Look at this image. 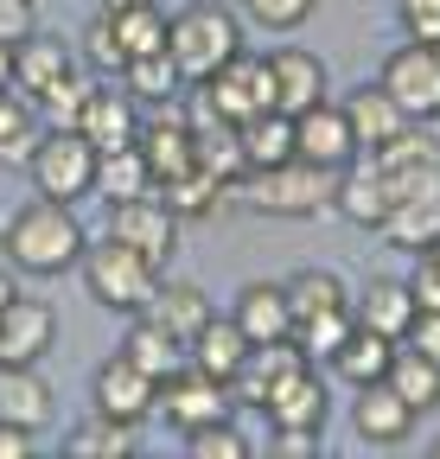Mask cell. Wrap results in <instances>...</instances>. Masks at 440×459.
<instances>
[{"instance_id": "30bf717a", "label": "cell", "mask_w": 440, "mask_h": 459, "mask_svg": "<svg viewBox=\"0 0 440 459\" xmlns=\"http://www.w3.org/2000/svg\"><path fill=\"white\" fill-rule=\"evenodd\" d=\"M294 153L300 160H313V166H345V160H358V134H351V122H345V102H313V108H300L294 115Z\"/></svg>"}, {"instance_id": "816d5d0a", "label": "cell", "mask_w": 440, "mask_h": 459, "mask_svg": "<svg viewBox=\"0 0 440 459\" xmlns=\"http://www.w3.org/2000/svg\"><path fill=\"white\" fill-rule=\"evenodd\" d=\"M13 90V45H0V96Z\"/></svg>"}, {"instance_id": "7dc6e473", "label": "cell", "mask_w": 440, "mask_h": 459, "mask_svg": "<svg viewBox=\"0 0 440 459\" xmlns=\"http://www.w3.org/2000/svg\"><path fill=\"white\" fill-rule=\"evenodd\" d=\"M268 453H319V428H274L268 434Z\"/></svg>"}, {"instance_id": "8992f818", "label": "cell", "mask_w": 440, "mask_h": 459, "mask_svg": "<svg viewBox=\"0 0 440 459\" xmlns=\"http://www.w3.org/2000/svg\"><path fill=\"white\" fill-rule=\"evenodd\" d=\"M198 90H204V115H217V122H230V128H243L249 115L274 108V71H268V57H249V51H237L230 65L211 71Z\"/></svg>"}, {"instance_id": "f907efd6", "label": "cell", "mask_w": 440, "mask_h": 459, "mask_svg": "<svg viewBox=\"0 0 440 459\" xmlns=\"http://www.w3.org/2000/svg\"><path fill=\"white\" fill-rule=\"evenodd\" d=\"M20 300V287H13V262H0V307Z\"/></svg>"}, {"instance_id": "4fadbf2b", "label": "cell", "mask_w": 440, "mask_h": 459, "mask_svg": "<svg viewBox=\"0 0 440 459\" xmlns=\"http://www.w3.org/2000/svg\"><path fill=\"white\" fill-rule=\"evenodd\" d=\"M90 395H96L102 415H116V421H134V428H141V421L153 415V402H160V383H153L147 370H134V364L116 351V358L96 370V389H90Z\"/></svg>"}, {"instance_id": "ffe728a7", "label": "cell", "mask_w": 440, "mask_h": 459, "mask_svg": "<svg viewBox=\"0 0 440 459\" xmlns=\"http://www.w3.org/2000/svg\"><path fill=\"white\" fill-rule=\"evenodd\" d=\"M396 344H402V338H383V332H370V325H351L345 344H339L325 364H332L339 383L364 389V383H383V370H390V358H396Z\"/></svg>"}, {"instance_id": "6da1fadb", "label": "cell", "mask_w": 440, "mask_h": 459, "mask_svg": "<svg viewBox=\"0 0 440 459\" xmlns=\"http://www.w3.org/2000/svg\"><path fill=\"white\" fill-rule=\"evenodd\" d=\"M83 223L71 204L58 198H39V204H20L0 230V262H13L20 274H65L83 262Z\"/></svg>"}, {"instance_id": "681fc988", "label": "cell", "mask_w": 440, "mask_h": 459, "mask_svg": "<svg viewBox=\"0 0 440 459\" xmlns=\"http://www.w3.org/2000/svg\"><path fill=\"white\" fill-rule=\"evenodd\" d=\"M26 453H32V428L0 421V459H26Z\"/></svg>"}, {"instance_id": "b9f144b4", "label": "cell", "mask_w": 440, "mask_h": 459, "mask_svg": "<svg viewBox=\"0 0 440 459\" xmlns=\"http://www.w3.org/2000/svg\"><path fill=\"white\" fill-rule=\"evenodd\" d=\"M83 57L102 71V77H122V65H128V51L116 45V26H108V13H96L90 20V32H83Z\"/></svg>"}, {"instance_id": "ee69618b", "label": "cell", "mask_w": 440, "mask_h": 459, "mask_svg": "<svg viewBox=\"0 0 440 459\" xmlns=\"http://www.w3.org/2000/svg\"><path fill=\"white\" fill-rule=\"evenodd\" d=\"M402 32L415 45H440V0H402Z\"/></svg>"}, {"instance_id": "836d02e7", "label": "cell", "mask_w": 440, "mask_h": 459, "mask_svg": "<svg viewBox=\"0 0 440 459\" xmlns=\"http://www.w3.org/2000/svg\"><path fill=\"white\" fill-rule=\"evenodd\" d=\"M192 134H198V166H204V172H217L224 186L249 179V166H243V147H237V128H230V122L204 115V128H192Z\"/></svg>"}, {"instance_id": "e575fe53", "label": "cell", "mask_w": 440, "mask_h": 459, "mask_svg": "<svg viewBox=\"0 0 440 459\" xmlns=\"http://www.w3.org/2000/svg\"><path fill=\"white\" fill-rule=\"evenodd\" d=\"M65 453L71 459H83V453H134V421H116V415H90V421H77L71 434H65Z\"/></svg>"}, {"instance_id": "8d00e7d4", "label": "cell", "mask_w": 440, "mask_h": 459, "mask_svg": "<svg viewBox=\"0 0 440 459\" xmlns=\"http://www.w3.org/2000/svg\"><path fill=\"white\" fill-rule=\"evenodd\" d=\"M153 192L167 198L179 217H204V211H217V198H224V179H217V172H204V166H192V172H179V179L153 186Z\"/></svg>"}, {"instance_id": "7c38bea8", "label": "cell", "mask_w": 440, "mask_h": 459, "mask_svg": "<svg viewBox=\"0 0 440 459\" xmlns=\"http://www.w3.org/2000/svg\"><path fill=\"white\" fill-rule=\"evenodd\" d=\"M332 211L358 230H383V217H390V186H383V172L370 153L345 160L339 166V186H332Z\"/></svg>"}, {"instance_id": "8fae6325", "label": "cell", "mask_w": 440, "mask_h": 459, "mask_svg": "<svg viewBox=\"0 0 440 459\" xmlns=\"http://www.w3.org/2000/svg\"><path fill=\"white\" fill-rule=\"evenodd\" d=\"M58 344V313L45 300H7L0 307V364H39Z\"/></svg>"}, {"instance_id": "74e56055", "label": "cell", "mask_w": 440, "mask_h": 459, "mask_svg": "<svg viewBox=\"0 0 440 459\" xmlns=\"http://www.w3.org/2000/svg\"><path fill=\"white\" fill-rule=\"evenodd\" d=\"M288 307H294V319H306V313H332V307H351V300H345V281H339V274L300 268V274L288 281Z\"/></svg>"}, {"instance_id": "cb8c5ba5", "label": "cell", "mask_w": 440, "mask_h": 459, "mask_svg": "<svg viewBox=\"0 0 440 459\" xmlns=\"http://www.w3.org/2000/svg\"><path fill=\"white\" fill-rule=\"evenodd\" d=\"M415 294H409V281H390V274H376L364 294H358V307H351V319L358 325H370V332H383V338H402L409 325H415Z\"/></svg>"}, {"instance_id": "7a4b0ae2", "label": "cell", "mask_w": 440, "mask_h": 459, "mask_svg": "<svg viewBox=\"0 0 440 459\" xmlns=\"http://www.w3.org/2000/svg\"><path fill=\"white\" fill-rule=\"evenodd\" d=\"M167 51H173V65H179L185 83H204L211 71H224L243 51V26L230 20V7L198 0V7H185L179 20H167Z\"/></svg>"}, {"instance_id": "f35d334b", "label": "cell", "mask_w": 440, "mask_h": 459, "mask_svg": "<svg viewBox=\"0 0 440 459\" xmlns=\"http://www.w3.org/2000/svg\"><path fill=\"white\" fill-rule=\"evenodd\" d=\"M383 237H390L396 249H427L440 237V204H390Z\"/></svg>"}, {"instance_id": "603a6c76", "label": "cell", "mask_w": 440, "mask_h": 459, "mask_svg": "<svg viewBox=\"0 0 440 459\" xmlns=\"http://www.w3.org/2000/svg\"><path fill=\"white\" fill-rule=\"evenodd\" d=\"M345 122H351V134H358V153H376L383 141H396V134L409 128V115L383 96V83H364V90L345 96Z\"/></svg>"}, {"instance_id": "bcb514c9", "label": "cell", "mask_w": 440, "mask_h": 459, "mask_svg": "<svg viewBox=\"0 0 440 459\" xmlns=\"http://www.w3.org/2000/svg\"><path fill=\"white\" fill-rule=\"evenodd\" d=\"M409 294H415V307H421V313H440V268H434L427 255H421V268L409 274Z\"/></svg>"}, {"instance_id": "ab89813d", "label": "cell", "mask_w": 440, "mask_h": 459, "mask_svg": "<svg viewBox=\"0 0 440 459\" xmlns=\"http://www.w3.org/2000/svg\"><path fill=\"white\" fill-rule=\"evenodd\" d=\"M179 440H185L192 459H249V434H243L230 415H217V421H204V428H192V434H179Z\"/></svg>"}, {"instance_id": "4316f807", "label": "cell", "mask_w": 440, "mask_h": 459, "mask_svg": "<svg viewBox=\"0 0 440 459\" xmlns=\"http://www.w3.org/2000/svg\"><path fill=\"white\" fill-rule=\"evenodd\" d=\"M237 147H243V166L262 172V166H281L294 160V115L288 108H262L237 128Z\"/></svg>"}, {"instance_id": "c3c4849f", "label": "cell", "mask_w": 440, "mask_h": 459, "mask_svg": "<svg viewBox=\"0 0 440 459\" xmlns=\"http://www.w3.org/2000/svg\"><path fill=\"white\" fill-rule=\"evenodd\" d=\"M402 344H415V351H427L440 364V313H415V325L402 332Z\"/></svg>"}, {"instance_id": "60d3db41", "label": "cell", "mask_w": 440, "mask_h": 459, "mask_svg": "<svg viewBox=\"0 0 440 459\" xmlns=\"http://www.w3.org/2000/svg\"><path fill=\"white\" fill-rule=\"evenodd\" d=\"M83 102H90V83H77V71H71V77H58L51 90H39V96H32V108H39V122H45V128H77Z\"/></svg>"}, {"instance_id": "d590c367", "label": "cell", "mask_w": 440, "mask_h": 459, "mask_svg": "<svg viewBox=\"0 0 440 459\" xmlns=\"http://www.w3.org/2000/svg\"><path fill=\"white\" fill-rule=\"evenodd\" d=\"M358 319H351V307H332V313H306V319H294V344L313 358V364H325L345 344V332H351Z\"/></svg>"}, {"instance_id": "f546056e", "label": "cell", "mask_w": 440, "mask_h": 459, "mask_svg": "<svg viewBox=\"0 0 440 459\" xmlns=\"http://www.w3.org/2000/svg\"><path fill=\"white\" fill-rule=\"evenodd\" d=\"M108 13V26H116V45L128 51V57H141V51H167V13L153 7V0H122V7H102Z\"/></svg>"}, {"instance_id": "484cf974", "label": "cell", "mask_w": 440, "mask_h": 459, "mask_svg": "<svg viewBox=\"0 0 440 459\" xmlns=\"http://www.w3.org/2000/svg\"><path fill=\"white\" fill-rule=\"evenodd\" d=\"M0 421H20L32 434L51 421V383L32 364H0Z\"/></svg>"}, {"instance_id": "d6a6232c", "label": "cell", "mask_w": 440, "mask_h": 459, "mask_svg": "<svg viewBox=\"0 0 440 459\" xmlns=\"http://www.w3.org/2000/svg\"><path fill=\"white\" fill-rule=\"evenodd\" d=\"M39 134H45V122H39L32 96L13 102V90H7V96H0V166H26L32 147H39Z\"/></svg>"}, {"instance_id": "7bdbcfd3", "label": "cell", "mask_w": 440, "mask_h": 459, "mask_svg": "<svg viewBox=\"0 0 440 459\" xmlns=\"http://www.w3.org/2000/svg\"><path fill=\"white\" fill-rule=\"evenodd\" d=\"M243 7H249V20H255V26H268V32H294V26H306V20H313L319 0H243Z\"/></svg>"}, {"instance_id": "f1b7e54d", "label": "cell", "mask_w": 440, "mask_h": 459, "mask_svg": "<svg viewBox=\"0 0 440 459\" xmlns=\"http://www.w3.org/2000/svg\"><path fill=\"white\" fill-rule=\"evenodd\" d=\"M153 325H167L179 344H192V332L211 319V300H204V287H153V300L141 307Z\"/></svg>"}, {"instance_id": "9a60e30c", "label": "cell", "mask_w": 440, "mask_h": 459, "mask_svg": "<svg viewBox=\"0 0 440 459\" xmlns=\"http://www.w3.org/2000/svg\"><path fill=\"white\" fill-rule=\"evenodd\" d=\"M325 377L313 370V364H300L294 377H281L268 395H262V415L274 421V428H325Z\"/></svg>"}, {"instance_id": "5bb4252c", "label": "cell", "mask_w": 440, "mask_h": 459, "mask_svg": "<svg viewBox=\"0 0 440 459\" xmlns=\"http://www.w3.org/2000/svg\"><path fill=\"white\" fill-rule=\"evenodd\" d=\"M415 409L390 389V383H364L358 389V402H351V428H358V440H370V446H402L409 434H415Z\"/></svg>"}, {"instance_id": "11a10c76", "label": "cell", "mask_w": 440, "mask_h": 459, "mask_svg": "<svg viewBox=\"0 0 440 459\" xmlns=\"http://www.w3.org/2000/svg\"><path fill=\"white\" fill-rule=\"evenodd\" d=\"M434 459H440V440H434Z\"/></svg>"}, {"instance_id": "9c48e42d", "label": "cell", "mask_w": 440, "mask_h": 459, "mask_svg": "<svg viewBox=\"0 0 440 459\" xmlns=\"http://www.w3.org/2000/svg\"><path fill=\"white\" fill-rule=\"evenodd\" d=\"M160 421H167L173 434H192V428H204V421H217V415H230V383H217V377H204V370H179V377H167L160 383Z\"/></svg>"}, {"instance_id": "ac0fdd59", "label": "cell", "mask_w": 440, "mask_h": 459, "mask_svg": "<svg viewBox=\"0 0 440 459\" xmlns=\"http://www.w3.org/2000/svg\"><path fill=\"white\" fill-rule=\"evenodd\" d=\"M243 358H249V338H243V325L224 319V313H211V319L192 332V344H185V364L204 370V377H217V383H230V377L243 370Z\"/></svg>"}, {"instance_id": "d6986e66", "label": "cell", "mask_w": 440, "mask_h": 459, "mask_svg": "<svg viewBox=\"0 0 440 459\" xmlns=\"http://www.w3.org/2000/svg\"><path fill=\"white\" fill-rule=\"evenodd\" d=\"M77 134L96 147V153H116V147H128L134 134H141V115H134V96L122 90H90V102H83V115H77Z\"/></svg>"}, {"instance_id": "1f68e13d", "label": "cell", "mask_w": 440, "mask_h": 459, "mask_svg": "<svg viewBox=\"0 0 440 459\" xmlns=\"http://www.w3.org/2000/svg\"><path fill=\"white\" fill-rule=\"evenodd\" d=\"M122 83H128L134 102H173L185 77H179V65H173V51H141V57H128V65H122Z\"/></svg>"}, {"instance_id": "83f0119b", "label": "cell", "mask_w": 440, "mask_h": 459, "mask_svg": "<svg viewBox=\"0 0 440 459\" xmlns=\"http://www.w3.org/2000/svg\"><path fill=\"white\" fill-rule=\"evenodd\" d=\"M383 383H390L415 415L440 409V364H434L427 351H415V344H396V358H390V370H383Z\"/></svg>"}, {"instance_id": "5b68a950", "label": "cell", "mask_w": 440, "mask_h": 459, "mask_svg": "<svg viewBox=\"0 0 440 459\" xmlns=\"http://www.w3.org/2000/svg\"><path fill=\"white\" fill-rule=\"evenodd\" d=\"M96 147L77 134V128H45L39 134V147H32V186H39V198H58V204H77V198H90L96 192Z\"/></svg>"}, {"instance_id": "db71d44e", "label": "cell", "mask_w": 440, "mask_h": 459, "mask_svg": "<svg viewBox=\"0 0 440 459\" xmlns=\"http://www.w3.org/2000/svg\"><path fill=\"white\" fill-rule=\"evenodd\" d=\"M102 7H122V0H102Z\"/></svg>"}, {"instance_id": "f5cc1de1", "label": "cell", "mask_w": 440, "mask_h": 459, "mask_svg": "<svg viewBox=\"0 0 440 459\" xmlns=\"http://www.w3.org/2000/svg\"><path fill=\"white\" fill-rule=\"evenodd\" d=\"M421 255H427V262H434V268H440V237H434V243H427V249H421Z\"/></svg>"}, {"instance_id": "ba28073f", "label": "cell", "mask_w": 440, "mask_h": 459, "mask_svg": "<svg viewBox=\"0 0 440 459\" xmlns=\"http://www.w3.org/2000/svg\"><path fill=\"white\" fill-rule=\"evenodd\" d=\"M108 237L128 243L134 255H147L153 268L173 255L179 243V211L160 198V192H141V198H122V204H108Z\"/></svg>"}, {"instance_id": "2e32d148", "label": "cell", "mask_w": 440, "mask_h": 459, "mask_svg": "<svg viewBox=\"0 0 440 459\" xmlns=\"http://www.w3.org/2000/svg\"><path fill=\"white\" fill-rule=\"evenodd\" d=\"M230 319L243 325L249 344L294 338V307H288V287L281 281H249L243 294H237V307H230Z\"/></svg>"}, {"instance_id": "44dd1931", "label": "cell", "mask_w": 440, "mask_h": 459, "mask_svg": "<svg viewBox=\"0 0 440 459\" xmlns=\"http://www.w3.org/2000/svg\"><path fill=\"white\" fill-rule=\"evenodd\" d=\"M122 358H128L134 370H147L153 383H167V377L185 370V344H179L167 325H153L147 313H134V319H128V338H122Z\"/></svg>"}, {"instance_id": "3957f363", "label": "cell", "mask_w": 440, "mask_h": 459, "mask_svg": "<svg viewBox=\"0 0 440 459\" xmlns=\"http://www.w3.org/2000/svg\"><path fill=\"white\" fill-rule=\"evenodd\" d=\"M332 186H339L332 166H313V160L294 153V160H281V166L249 172L243 198H249L262 217H319V211H332Z\"/></svg>"}, {"instance_id": "f6af8a7d", "label": "cell", "mask_w": 440, "mask_h": 459, "mask_svg": "<svg viewBox=\"0 0 440 459\" xmlns=\"http://www.w3.org/2000/svg\"><path fill=\"white\" fill-rule=\"evenodd\" d=\"M32 7L39 0H0V45H20L32 32Z\"/></svg>"}, {"instance_id": "d4e9b609", "label": "cell", "mask_w": 440, "mask_h": 459, "mask_svg": "<svg viewBox=\"0 0 440 459\" xmlns=\"http://www.w3.org/2000/svg\"><path fill=\"white\" fill-rule=\"evenodd\" d=\"M58 77H71V45L51 39V32H26L13 45V90L20 96H39V90H51Z\"/></svg>"}, {"instance_id": "277c9868", "label": "cell", "mask_w": 440, "mask_h": 459, "mask_svg": "<svg viewBox=\"0 0 440 459\" xmlns=\"http://www.w3.org/2000/svg\"><path fill=\"white\" fill-rule=\"evenodd\" d=\"M83 287H90V300H96V307L122 313V319H134V313L153 300L160 268H153L147 255H134L128 243L102 237V243H90V249H83Z\"/></svg>"}, {"instance_id": "9f6ffc18", "label": "cell", "mask_w": 440, "mask_h": 459, "mask_svg": "<svg viewBox=\"0 0 440 459\" xmlns=\"http://www.w3.org/2000/svg\"><path fill=\"white\" fill-rule=\"evenodd\" d=\"M434 57H440V45H434Z\"/></svg>"}, {"instance_id": "e0dca14e", "label": "cell", "mask_w": 440, "mask_h": 459, "mask_svg": "<svg viewBox=\"0 0 440 459\" xmlns=\"http://www.w3.org/2000/svg\"><path fill=\"white\" fill-rule=\"evenodd\" d=\"M134 141H141V153H147L153 186H167V179H179V172L198 166V134H192V122H179V115H153Z\"/></svg>"}, {"instance_id": "52a82bcc", "label": "cell", "mask_w": 440, "mask_h": 459, "mask_svg": "<svg viewBox=\"0 0 440 459\" xmlns=\"http://www.w3.org/2000/svg\"><path fill=\"white\" fill-rule=\"evenodd\" d=\"M383 96H390L409 122H440V57H434V45H402V51H390L383 57Z\"/></svg>"}, {"instance_id": "4dcf8cb0", "label": "cell", "mask_w": 440, "mask_h": 459, "mask_svg": "<svg viewBox=\"0 0 440 459\" xmlns=\"http://www.w3.org/2000/svg\"><path fill=\"white\" fill-rule=\"evenodd\" d=\"M96 192H102L108 204H122V198H141V192H153V172H147V153H141V141H128V147H116V153H102V160H96Z\"/></svg>"}, {"instance_id": "7402d4cb", "label": "cell", "mask_w": 440, "mask_h": 459, "mask_svg": "<svg viewBox=\"0 0 440 459\" xmlns=\"http://www.w3.org/2000/svg\"><path fill=\"white\" fill-rule=\"evenodd\" d=\"M268 71H274V108L300 115V108L325 102V65L313 51H268Z\"/></svg>"}]
</instances>
